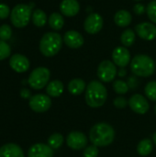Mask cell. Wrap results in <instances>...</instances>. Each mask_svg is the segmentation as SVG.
Segmentation results:
<instances>
[{
  "mask_svg": "<svg viewBox=\"0 0 156 157\" xmlns=\"http://www.w3.org/2000/svg\"><path fill=\"white\" fill-rule=\"evenodd\" d=\"M0 157H25L21 147L16 144H6L0 148Z\"/></svg>",
  "mask_w": 156,
  "mask_h": 157,
  "instance_id": "cell-18",
  "label": "cell"
},
{
  "mask_svg": "<svg viewBox=\"0 0 156 157\" xmlns=\"http://www.w3.org/2000/svg\"><path fill=\"white\" fill-rule=\"evenodd\" d=\"M117 74L118 70L116 64L109 60L101 62L97 67V76L104 83H109L113 81Z\"/></svg>",
  "mask_w": 156,
  "mask_h": 157,
  "instance_id": "cell-7",
  "label": "cell"
},
{
  "mask_svg": "<svg viewBox=\"0 0 156 157\" xmlns=\"http://www.w3.org/2000/svg\"><path fill=\"white\" fill-rule=\"evenodd\" d=\"M84 157H97L98 156V149L97 146L96 145H90L85 148L84 153H83Z\"/></svg>",
  "mask_w": 156,
  "mask_h": 157,
  "instance_id": "cell-32",
  "label": "cell"
},
{
  "mask_svg": "<svg viewBox=\"0 0 156 157\" xmlns=\"http://www.w3.org/2000/svg\"><path fill=\"white\" fill-rule=\"evenodd\" d=\"M155 64H156V62H155Z\"/></svg>",
  "mask_w": 156,
  "mask_h": 157,
  "instance_id": "cell-42",
  "label": "cell"
},
{
  "mask_svg": "<svg viewBox=\"0 0 156 157\" xmlns=\"http://www.w3.org/2000/svg\"><path fill=\"white\" fill-rule=\"evenodd\" d=\"M64 43L71 49H78L84 44L83 36L75 30H68L64 33L63 36Z\"/></svg>",
  "mask_w": 156,
  "mask_h": 157,
  "instance_id": "cell-16",
  "label": "cell"
},
{
  "mask_svg": "<svg viewBox=\"0 0 156 157\" xmlns=\"http://www.w3.org/2000/svg\"><path fill=\"white\" fill-rule=\"evenodd\" d=\"M154 111H155V114H156V106H155V108H154Z\"/></svg>",
  "mask_w": 156,
  "mask_h": 157,
  "instance_id": "cell-40",
  "label": "cell"
},
{
  "mask_svg": "<svg viewBox=\"0 0 156 157\" xmlns=\"http://www.w3.org/2000/svg\"><path fill=\"white\" fill-rule=\"evenodd\" d=\"M12 36V29L9 25L4 24L0 27V40L6 41L10 40Z\"/></svg>",
  "mask_w": 156,
  "mask_h": 157,
  "instance_id": "cell-30",
  "label": "cell"
},
{
  "mask_svg": "<svg viewBox=\"0 0 156 157\" xmlns=\"http://www.w3.org/2000/svg\"><path fill=\"white\" fill-rule=\"evenodd\" d=\"M131 70L136 76L149 77L155 71V63L146 54H138L131 61Z\"/></svg>",
  "mask_w": 156,
  "mask_h": 157,
  "instance_id": "cell-3",
  "label": "cell"
},
{
  "mask_svg": "<svg viewBox=\"0 0 156 157\" xmlns=\"http://www.w3.org/2000/svg\"><path fill=\"white\" fill-rule=\"evenodd\" d=\"M32 10L29 5L18 4L13 7L10 13V20L13 26L16 28H24L26 27L31 18Z\"/></svg>",
  "mask_w": 156,
  "mask_h": 157,
  "instance_id": "cell-5",
  "label": "cell"
},
{
  "mask_svg": "<svg viewBox=\"0 0 156 157\" xmlns=\"http://www.w3.org/2000/svg\"><path fill=\"white\" fill-rule=\"evenodd\" d=\"M126 74H127L126 69H124V68H120V71H119V75H120V77H124V76L126 75Z\"/></svg>",
  "mask_w": 156,
  "mask_h": 157,
  "instance_id": "cell-38",
  "label": "cell"
},
{
  "mask_svg": "<svg viewBox=\"0 0 156 157\" xmlns=\"http://www.w3.org/2000/svg\"><path fill=\"white\" fill-rule=\"evenodd\" d=\"M11 54L10 46L4 40H0V61L8 58Z\"/></svg>",
  "mask_w": 156,
  "mask_h": 157,
  "instance_id": "cell-31",
  "label": "cell"
},
{
  "mask_svg": "<svg viewBox=\"0 0 156 157\" xmlns=\"http://www.w3.org/2000/svg\"><path fill=\"white\" fill-rule=\"evenodd\" d=\"M61 13L66 17H74L80 11V5L77 0H63L60 4Z\"/></svg>",
  "mask_w": 156,
  "mask_h": 157,
  "instance_id": "cell-17",
  "label": "cell"
},
{
  "mask_svg": "<svg viewBox=\"0 0 156 157\" xmlns=\"http://www.w3.org/2000/svg\"><path fill=\"white\" fill-rule=\"evenodd\" d=\"M89 139L94 145L97 147H106L113 143L115 139V131L108 123L99 122L91 128Z\"/></svg>",
  "mask_w": 156,
  "mask_h": 157,
  "instance_id": "cell-1",
  "label": "cell"
},
{
  "mask_svg": "<svg viewBox=\"0 0 156 157\" xmlns=\"http://www.w3.org/2000/svg\"><path fill=\"white\" fill-rule=\"evenodd\" d=\"M144 93L150 100L156 101V81H151L145 86Z\"/></svg>",
  "mask_w": 156,
  "mask_h": 157,
  "instance_id": "cell-28",
  "label": "cell"
},
{
  "mask_svg": "<svg viewBox=\"0 0 156 157\" xmlns=\"http://www.w3.org/2000/svg\"><path fill=\"white\" fill-rule=\"evenodd\" d=\"M135 31L140 38L145 40H153L156 38V26L151 22H143L136 25Z\"/></svg>",
  "mask_w": 156,
  "mask_h": 157,
  "instance_id": "cell-13",
  "label": "cell"
},
{
  "mask_svg": "<svg viewBox=\"0 0 156 157\" xmlns=\"http://www.w3.org/2000/svg\"><path fill=\"white\" fill-rule=\"evenodd\" d=\"M127 83H128L129 87L131 88V89H135V88L138 86V84H139L138 79H137L136 76H131V77L129 78V80H128Z\"/></svg>",
  "mask_w": 156,
  "mask_h": 157,
  "instance_id": "cell-36",
  "label": "cell"
},
{
  "mask_svg": "<svg viewBox=\"0 0 156 157\" xmlns=\"http://www.w3.org/2000/svg\"><path fill=\"white\" fill-rule=\"evenodd\" d=\"M135 38V32L131 29H127L122 32L120 36V41L124 47H130L134 43Z\"/></svg>",
  "mask_w": 156,
  "mask_h": 157,
  "instance_id": "cell-25",
  "label": "cell"
},
{
  "mask_svg": "<svg viewBox=\"0 0 156 157\" xmlns=\"http://www.w3.org/2000/svg\"><path fill=\"white\" fill-rule=\"evenodd\" d=\"M131 20H132L131 14L129 11L124 10V9L119 10L114 16V21L116 25L121 28H125L129 26L131 23Z\"/></svg>",
  "mask_w": 156,
  "mask_h": 157,
  "instance_id": "cell-19",
  "label": "cell"
},
{
  "mask_svg": "<svg viewBox=\"0 0 156 157\" xmlns=\"http://www.w3.org/2000/svg\"><path fill=\"white\" fill-rule=\"evenodd\" d=\"M63 89H64V86H63V84L62 81L53 80L47 85L46 92H47L49 97L58 98L63 93Z\"/></svg>",
  "mask_w": 156,
  "mask_h": 157,
  "instance_id": "cell-20",
  "label": "cell"
},
{
  "mask_svg": "<svg viewBox=\"0 0 156 157\" xmlns=\"http://www.w3.org/2000/svg\"><path fill=\"white\" fill-rule=\"evenodd\" d=\"M29 108L37 113H43L51 107V99L44 94H37L32 96L29 101Z\"/></svg>",
  "mask_w": 156,
  "mask_h": 157,
  "instance_id": "cell-8",
  "label": "cell"
},
{
  "mask_svg": "<svg viewBox=\"0 0 156 157\" xmlns=\"http://www.w3.org/2000/svg\"><path fill=\"white\" fill-rule=\"evenodd\" d=\"M31 21L32 23L39 28L43 27L46 22H47V15L46 13L41 10V9H35L32 12V16H31Z\"/></svg>",
  "mask_w": 156,
  "mask_h": 157,
  "instance_id": "cell-24",
  "label": "cell"
},
{
  "mask_svg": "<svg viewBox=\"0 0 156 157\" xmlns=\"http://www.w3.org/2000/svg\"><path fill=\"white\" fill-rule=\"evenodd\" d=\"M20 96L23 98H30L32 96H31V93H30V91L29 90V89H27V88H24V89H22L21 91H20Z\"/></svg>",
  "mask_w": 156,
  "mask_h": 157,
  "instance_id": "cell-37",
  "label": "cell"
},
{
  "mask_svg": "<svg viewBox=\"0 0 156 157\" xmlns=\"http://www.w3.org/2000/svg\"><path fill=\"white\" fill-rule=\"evenodd\" d=\"M51 72L46 67H37L29 75L28 84L35 90H40L49 84Z\"/></svg>",
  "mask_w": 156,
  "mask_h": 157,
  "instance_id": "cell-6",
  "label": "cell"
},
{
  "mask_svg": "<svg viewBox=\"0 0 156 157\" xmlns=\"http://www.w3.org/2000/svg\"><path fill=\"white\" fill-rule=\"evenodd\" d=\"M49 25L50 27L54 29V30H60L63 29V25H64V19L63 17L62 16V14L54 12L51 13L49 17Z\"/></svg>",
  "mask_w": 156,
  "mask_h": 157,
  "instance_id": "cell-22",
  "label": "cell"
},
{
  "mask_svg": "<svg viewBox=\"0 0 156 157\" xmlns=\"http://www.w3.org/2000/svg\"><path fill=\"white\" fill-rule=\"evenodd\" d=\"M63 136L61 133H53L48 139V145L53 150H56L63 145Z\"/></svg>",
  "mask_w": 156,
  "mask_h": 157,
  "instance_id": "cell-26",
  "label": "cell"
},
{
  "mask_svg": "<svg viewBox=\"0 0 156 157\" xmlns=\"http://www.w3.org/2000/svg\"><path fill=\"white\" fill-rule=\"evenodd\" d=\"M10 8L6 4H0V19H5L10 16Z\"/></svg>",
  "mask_w": 156,
  "mask_h": 157,
  "instance_id": "cell-34",
  "label": "cell"
},
{
  "mask_svg": "<svg viewBox=\"0 0 156 157\" xmlns=\"http://www.w3.org/2000/svg\"><path fill=\"white\" fill-rule=\"evenodd\" d=\"M63 38L57 32H47L45 33L40 41V51L46 57H52L56 55L62 46Z\"/></svg>",
  "mask_w": 156,
  "mask_h": 157,
  "instance_id": "cell-4",
  "label": "cell"
},
{
  "mask_svg": "<svg viewBox=\"0 0 156 157\" xmlns=\"http://www.w3.org/2000/svg\"><path fill=\"white\" fill-rule=\"evenodd\" d=\"M86 89V82L81 78H74L68 84V91L74 96L81 95Z\"/></svg>",
  "mask_w": 156,
  "mask_h": 157,
  "instance_id": "cell-21",
  "label": "cell"
},
{
  "mask_svg": "<svg viewBox=\"0 0 156 157\" xmlns=\"http://www.w3.org/2000/svg\"><path fill=\"white\" fill-rule=\"evenodd\" d=\"M9 65L17 73H25L29 70L30 64L29 59L25 55L16 53L10 57Z\"/></svg>",
  "mask_w": 156,
  "mask_h": 157,
  "instance_id": "cell-14",
  "label": "cell"
},
{
  "mask_svg": "<svg viewBox=\"0 0 156 157\" xmlns=\"http://www.w3.org/2000/svg\"><path fill=\"white\" fill-rule=\"evenodd\" d=\"M113 104H114V106L117 109H125L127 107V105L129 104V102L127 101V99L125 98H123V97H118V98H116L114 99Z\"/></svg>",
  "mask_w": 156,
  "mask_h": 157,
  "instance_id": "cell-33",
  "label": "cell"
},
{
  "mask_svg": "<svg viewBox=\"0 0 156 157\" xmlns=\"http://www.w3.org/2000/svg\"><path fill=\"white\" fill-rule=\"evenodd\" d=\"M154 150V143L150 139H144L138 144L137 152L141 156L149 155Z\"/></svg>",
  "mask_w": 156,
  "mask_h": 157,
  "instance_id": "cell-23",
  "label": "cell"
},
{
  "mask_svg": "<svg viewBox=\"0 0 156 157\" xmlns=\"http://www.w3.org/2000/svg\"><path fill=\"white\" fill-rule=\"evenodd\" d=\"M112 61L120 68L126 67L131 63V53L129 50L124 46H119L115 48L112 52Z\"/></svg>",
  "mask_w": 156,
  "mask_h": 157,
  "instance_id": "cell-12",
  "label": "cell"
},
{
  "mask_svg": "<svg viewBox=\"0 0 156 157\" xmlns=\"http://www.w3.org/2000/svg\"><path fill=\"white\" fill-rule=\"evenodd\" d=\"M153 141H154V144L156 145V132L154 134V136H153Z\"/></svg>",
  "mask_w": 156,
  "mask_h": 157,
  "instance_id": "cell-39",
  "label": "cell"
},
{
  "mask_svg": "<svg viewBox=\"0 0 156 157\" xmlns=\"http://www.w3.org/2000/svg\"><path fill=\"white\" fill-rule=\"evenodd\" d=\"M133 12L136 15H143L146 12V6L143 4L138 3L133 6Z\"/></svg>",
  "mask_w": 156,
  "mask_h": 157,
  "instance_id": "cell-35",
  "label": "cell"
},
{
  "mask_svg": "<svg viewBox=\"0 0 156 157\" xmlns=\"http://www.w3.org/2000/svg\"><path fill=\"white\" fill-rule=\"evenodd\" d=\"M134 1H141V0H134Z\"/></svg>",
  "mask_w": 156,
  "mask_h": 157,
  "instance_id": "cell-41",
  "label": "cell"
},
{
  "mask_svg": "<svg viewBox=\"0 0 156 157\" xmlns=\"http://www.w3.org/2000/svg\"><path fill=\"white\" fill-rule=\"evenodd\" d=\"M53 149L48 144H36L28 151V157H53Z\"/></svg>",
  "mask_w": 156,
  "mask_h": 157,
  "instance_id": "cell-15",
  "label": "cell"
},
{
  "mask_svg": "<svg viewBox=\"0 0 156 157\" xmlns=\"http://www.w3.org/2000/svg\"><path fill=\"white\" fill-rule=\"evenodd\" d=\"M85 98L87 106L90 108L97 109L102 107L108 98V91L106 86L99 81H91L86 86Z\"/></svg>",
  "mask_w": 156,
  "mask_h": 157,
  "instance_id": "cell-2",
  "label": "cell"
},
{
  "mask_svg": "<svg viewBox=\"0 0 156 157\" xmlns=\"http://www.w3.org/2000/svg\"><path fill=\"white\" fill-rule=\"evenodd\" d=\"M129 86L128 83H126L123 80H116L113 83V89L114 91L119 95H124L129 91Z\"/></svg>",
  "mask_w": 156,
  "mask_h": 157,
  "instance_id": "cell-27",
  "label": "cell"
},
{
  "mask_svg": "<svg viewBox=\"0 0 156 157\" xmlns=\"http://www.w3.org/2000/svg\"><path fill=\"white\" fill-rule=\"evenodd\" d=\"M87 137L85 133L81 132H72L68 134L66 138V144L69 148L79 151L86 147L87 145Z\"/></svg>",
  "mask_w": 156,
  "mask_h": 157,
  "instance_id": "cell-10",
  "label": "cell"
},
{
  "mask_svg": "<svg viewBox=\"0 0 156 157\" xmlns=\"http://www.w3.org/2000/svg\"><path fill=\"white\" fill-rule=\"evenodd\" d=\"M146 13L149 19L154 24H156V0H153L148 4L146 6Z\"/></svg>",
  "mask_w": 156,
  "mask_h": 157,
  "instance_id": "cell-29",
  "label": "cell"
},
{
  "mask_svg": "<svg viewBox=\"0 0 156 157\" xmlns=\"http://www.w3.org/2000/svg\"><path fill=\"white\" fill-rule=\"evenodd\" d=\"M103 24L104 19L101 15L98 13H91L84 22V29L89 34H97L103 28Z\"/></svg>",
  "mask_w": 156,
  "mask_h": 157,
  "instance_id": "cell-9",
  "label": "cell"
},
{
  "mask_svg": "<svg viewBox=\"0 0 156 157\" xmlns=\"http://www.w3.org/2000/svg\"><path fill=\"white\" fill-rule=\"evenodd\" d=\"M129 106L137 114L143 115L147 113L149 110L150 105L148 103V100L142 95L140 94H135L131 97L129 100Z\"/></svg>",
  "mask_w": 156,
  "mask_h": 157,
  "instance_id": "cell-11",
  "label": "cell"
}]
</instances>
